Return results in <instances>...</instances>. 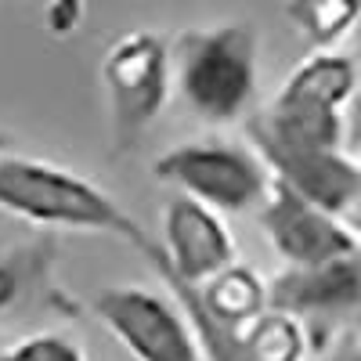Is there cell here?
<instances>
[{
  "instance_id": "cell-3",
  "label": "cell",
  "mask_w": 361,
  "mask_h": 361,
  "mask_svg": "<svg viewBox=\"0 0 361 361\" xmlns=\"http://www.w3.org/2000/svg\"><path fill=\"white\" fill-rule=\"evenodd\" d=\"M170 73L180 102L202 123H235L257 102L260 37L250 22L185 29L170 47Z\"/></svg>"
},
{
  "instance_id": "cell-4",
  "label": "cell",
  "mask_w": 361,
  "mask_h": 361,
  "mask_svg": "<svg viewBox=\"0 0 361 361\" xmlns=\"http://www.w3.org/2000/svg\"><path fill=\"white\" fill-rule=\"evenodd\" d=\"M102 87L109 102L112 152L127 156L170 102V44L156 33L119 37L102 58Z\"/></svg>"
},
{
  "instance_id": "cell-6",
  "label": "cell",
  "mask_w": 361,
  "mask_h": 361,
  "mask_svg": "<svg viewBox=\"0 0 361 361\" xmlns=\"http://www.w3.org/2000/svg\"><path fill=\"white\" fill-rule=\"evenodd\" d=\"M94 318L130 350L134 361H206L188 314L141 286H109L90 300Z\"/></svg>"
},
{
  "instance_id": "cell-13",
  "label": "cell",
  "mask_w": 361,
  "mask_h": 361,
  "mask_svg": "<svg viewBox=\"0 0 361 361\" xmlns=\"http://www.w3.org/2000/svg\"><path fill=\"white\" fill-rule=\"evenodd\" d=\"M243 333L257 361H304L311 350L307 325L275 307H267L260 318H253Z\"/></svg>"
},
{
  "instance_id": "cell-16",
  "label": "cell",
  "mask_w": 361,
  "mask_h": 361,
  "mask_svg": "<svg viewBox=\"0 0 361 361\" xmlns=\"http://www.w3.org/2000/svg\"><path fill=\"white\" fill-rule=\"evenodd\" d=\"M87 0H47V33L51 37H69L76 33V25L83 18Z\"/></svg>"
},
{
  "instance_id": "cell-2",
  "label": "cell",
  "mask_w": 361,
  "mask_h": 361,
  "mask_svg": "<svg viewBox=\"0 0 361 361\" xmlns=\"http://www.w3.org/2000/svg\"><path fill=\"white\" fill-rule=\"evenodd\" d=\"M0 209L47 228L123 238L141 257L156 246V235L134 214H127L102 185L58 163L8 152L4 141H0Z\"/></svg>"
},
{
  "instance_id": "cell-18",
  "label": "cell",
  "mask_w": 361,
  "mask_h": 361,
  "mask_svg": "<svg viewBox=\"0 0 361 361\" xmlns=\"http://www.w3.org/2000/svg\"><path fill=\"white\" fill-rule=\"evenodd\" d=\"M347 214H350V221H347V228L354 231V238H357V246H361V195H357V202L347 209Z\"/></svg>"
},
{
  "instance_id": "cell-17",
  "label": "cell",
  "mask_w": 361,
  "mask_h": 361,
  "mask_svg": "<svg viewBox=\"0 0 361 361\" xmlns=\"http://www.w3.org/2000/svg\"><path fill=\"white\" fill-rule=\"evenodd\" d=\"M318 361H361V336H340L333 347H325Z\"/></svg>"
},
{
  "instance_id": "cell-9",
  "label": "cell",
  "mask_w": 361,
  "mask_h": 361,
  "mask_svg": "<svg viewBox=\"0 0 361 361\" xmlns=\"http://www.w3.org/2000/svg\"><path fill=\"white\" fill-rule=\"evenodd\" d=\"M267 307L307 325H333L361 314V250L311 267H286L267 286Z\"/></svg>"
},
{
  "instance_id": "cell-5",
  "label": "cell",
  "mask_w": 361,
  "mask_h": 361,
  "mask_svg": "<svg viewBox=\"0 0 361 361\" xmlns=\"http://www.w3.org/2000/svg\"><path fill=\"white\" fill-rule=\"evenodd\" d=\"M152 173L221 214H243L260 206L271 188L267 166L253 148L221 137L185 141L170 148L152 163Z\"/></svg>"
},
{
  "instance_id": "cell-14",
  "label": "cell",
  "mask_w": 361,
  "mask_h": 361,
  "mask_svg": "<svg viewBox=\"0 0 361 361\" xmlns=\"http://www.w3.org/2000/svg\"><path fill=\"white\" fill-rule=\"evenodd\" d=\"M51 264H54L51 238H33V243H22L0 253V314H8L37 282H44Z\"/></svg>"
},
{
  "instance_id": "cell-15",
  "label": "cell",
  "mask_w": 361,
  "mask_h": 361,
  "mask_svg": "<svg viewBox=\"0 0 361 361\" xmlns=\"http://www.w3.org/2000/svg\"><path fill=\"white\" fill-rule=\"evenodd\" d=\"M0 361H87V357L69 336L40 333V336H29V340L4 347L0 350Z\"/></svg>"
},
{
  "instance_id": "cell-12",
  "label": "cell",
  "mask_w": 361,
  "mask_h": 361,
  "mask_svg": "<svg viewBox=\"0 0 361 361\" xmlns=\"http://www.w3.org/2000/svg\"><path fill=\"white\" fill-rule=\"evenodd\" d=\"M289 22L318 51H333L361 18V0H286Z\"/></svg>"
},
{
  "instance_id": "cell-19",
  "label": "cell",
  "mask_w": 361,
  "mask_h": 361,
  "mask_svg": "<svg viewBox=\"0 0 361 361\" xmlns=\"http://www.w3.org/2000/svg\"><path fill=\"white\" fill-rule=\"evenodd\" d=\"M350 58H354V69H357V87H361V40H357V51H354Z\"/></svg>"
},
{
  "instance_id": "cell-11",
  "label": "cell",
  "mask_w": 361,
  "mask_h": 361,
  "mask_svg": "<svg viewBox=\"0 0 361 361\" xmlns=\"http://www.w3.org/2000/svg\"><path fill=\"white\" fill-rule=\"evenodd\" d=\"M195 289L209 314L228 325H238V329H246L253 318H260L267 311V286L243 264H228L221 275H214Z\"/></svg>"
},
{
  "instance_id": "cell-10",
  "label": "cell",
  "mask_w": 361,
  "mask_h": 361,
  "mask_svg": "<svg viewBox=\"0 0 361 361\" xmlns=\"http://www.w3.org/2000/svg\"><path fill=\"white\" fill-rule=\"evenodd\" d=\"M156 275H163L166 289L173 293L177 300V307L188 314L192 329H195V340H199V350L206 361H257L250 354V343H246V333L238 325H228L221 318H214L206 307H202V300H199V289L188 286V282H180L177 275H170V271H156Z\"/></svg>"
},
{
  "instance_id": "cell-8",
  "label": "cell",
  "mask_w": 361,
  "mask_h": 361,
  "mask_svg": "<svg viewBox=\"0 0 361 361\" xmlns=\"http://www.w3.org/2000/svg\"><path fill=\"white\" fill-rule=\"evenodd\" d=\"M145 260L188 286H202L235 264V238L217 209L202 206L192 195H177L163 206V238H156Z\"/></svg>"
},
{
  "instance_id": "cell-1",
  "label": "cell",
  "mask_w": 361,
  "mask_h": 361,
  "mask_svg": "<svg viewBox=\"0 0 361 361\" xmlns=\"http://www.w3.org/2000/svg\"><path fill=\"white\" fill-rule=\"evenodd\" d=\"M354 90V58L318 51L246 119L253 152L275 180L340 217L361 195V163L347 156V102Z\"/></svg>"
},
{
  "instance_id": "cell-7",
  "label": "cell",
  "mask_w": 361,
  "mask_h": 361,
  "mask_svg": "<svg viewBox=\"0 0 361 361\" xmlns=\"http://www.w3.org/2000/svg\"><path fill=\"white\" fill-rule=\"evenodd\" d=\"M260 231L267 235L271 250L286 260V267H311L361 250L340 214L311 202L275 177L260 202Z\"/></svg>"
}]
</instances>
